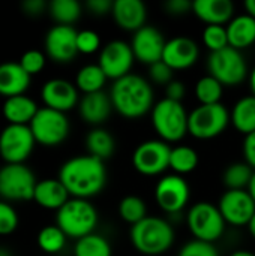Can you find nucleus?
<instances>
[{"label":"nucleus","mask_w":255,"mask_h":256,"mask_svg":"<svg viewBox=\"0 0 255 256\" xmlns=\"http://www.w3.org/2000/svg\"><path fill=\"white\" fill-rule=\"evenodd\" d=\"M69 192L59 178H45L38 182L33 201L47 210H60L71 198Z\"/></svg>","instance_id":"nucleus-23"},{"label":"nucleus","mask_w":255,"mask_h":256,"mask_svg":"<svg viewBox=\"0 0 255 256\" xmlns=\"http://www.w3.org/2000/svg\"><path fill=\"white\" fill-rule=\"evenodd\" d=\"M228 45L234 50H245L255 42V18L249 14L237 15L227 24Z\"/></svg>","instance_id":"nucleus-26"},{"label":"nucleus","mask_w":255,"mask_h":256,"mask_svg":"<svg viewBox=\"0 0 255 256\" xmlns=\"http://www.w3.org/2000/svg\"><path fill=\"white\" fill-rule=\"evenodd\" d=\"M78 111H80L81 118L89 124L104 123L113 111L110 94H107L104 90L84 94L78 104Z\"/></svg>","instance_id":"nucleus-22"},{"label":"nucleus","mask_w":255,"mask_h":256,"mask_svg":"<svg viewBox=\"0 0 255 256\" xmlns=\"http://www.w3.org/2000/svg\"><path fill=\"white\" fill-rule=\"evenodd\" d=\"M56 225L66 237L83 238L93 234L98 225V212L89 200L71 198L60 210H57Z\"/></svg>","instance_id":"nucleus-4"},{"label":"nucleus","mask_w":255,"mask_h":256,"mask_svg":"<svg viewBox=\"0 0 255 256\" xmlns=\"http://www.w3.org/2000/svg\"><path fill=\"white\" fill-rule=\"evenodd\" d=\"M249 87H251L252 96H255V68L249 72Z\"/></svg>","instance_id":"nucleus-50"},{"label":"nucleus","mask_w":255,"mask_h":256,"mask_svg":"<svg viewBox=\"0 0 255 256\" xmlns=\"http://www.w3.org/2000/svg\"><path fill=\"white\" fill-rule=\"evenodd\" d=\"M248 230H249V234H251V236L255 238V214H254V218L251 219L249 225H248Z\"/></svg>","instance_id":"nucleus-52"},{"label":"nucleus","mask_w":255,"mask_h":256,"mask_svg":"<svg viewBox=\"0 0 255 256\" xmlns=\"http://www.w3.org/2000/svg\"><path fill=\"white\" fill-rule=\"evenodd\" d=\"M30 75L21 68L20 63L6 62L0 64V94L8 98L24 94L30 86Z\"/></svg>","instance_id":"nucleus-24"},{"label":"nucleus","mask_w":255,"mask_h":256,"mask_svg":"<svg viewBox=\"0 0 255 256\" xmlns=\"http://www.w3.org/2000/svg\"><path fill=\"white\" fill-rule=\"evenodd\" d=\"M18 226V214L6 201H0V236L12 234Z\"/></svg>","instance_id":"nucleus-39"},{"label":"nucleus","mask_w":255,"mask_h":256,"mask_svg":"<svg viewBox=\"0 0 255 256\" xmlns=\"http://www.w3.org/2000/svg\"><path fill=\"white\" fill-rule=\"evenodd\" d=\"M165 44L167 40L164 39L162 33L158 28L152 26H144L134 33L131 40V48L135 60L152 66L162 60Z\"/></svg>","instance_id":"nucleus-17"},{"label":"nucleus","mask_w":255,"mask_h":256,"mask_svg":"<svg viewBox=\"0 0 255 256\" xmlns=\"http://www.w3.org/2000/svg\"><path fill=\"white\" fill-rule=\"evenodd\" d=\"M152 124L155 132L164 142H177L188 132V118L182 102H174L167 98L156 102L152 108Z\"/></svg>","instance_id":"nucleus-5"},{"label":"nucleus","mask_w":255,"mask_h":256,"mask_svg":"<svg viewBox=\"0 0 255 256\" xmlns=\"http://www.w3.org/2000/svg\"><path fill=\"white\" fill-rule=\"evenodd\" d=\"M48 9L53 20L60 26H71L81 15V4L77 0H53Z\"/></svg>","instance_id":"nucleus-33"},{"label":"nucleus","mask_w":255,"mask_h":256,"mask_svg":"<svg viewBox=\"0 0 255 256\" xmlns=\"http://www.w3.org/2000/svg\"><path fill=\"white\" fill-rule=\"evenodd\" d=\"M66 244V234L57 225L44 226L38 234V246L45 254L54 255L63 250Z\"/></svg>","instance_id":"nucleus-35"},{"label":"nucleus","mask_w":255,"mask_h":256,"mask_svg":"<svg viewBox=\"0 0 255 256\" xmlns=\"http://www.w3.org/2000/svg\"><path fill=\"white\" fill-rule=\"evenodd\" d=\"M114 138L105 129L96 128L89 132L86 138V147L90 156H95L101 160H105L114 153Z\"/></svg>","instance_id":"nucleus-29"},{"label":"nucleus","mask_w":255,"mask_h":256,"mask_svg":"<svg viewBox=\"0 0 255 256\" xmlns=\"http://www.w3.org/2000/svg\"><path fill=\"white\" fill-rule=\"evenodd\" d=\"M252 174L254 170L246 162L231 164L224 172V184L227 186V190H246Z\"/></svg>","instance_id":"nucleus-34"},{"label":"nucleus","mask_w":255,"mask_h":256,"mask_svg":"<svg viewBox=\"0 0 255 256\" xmlns=\"http://www.w3.org/2000/svg\"><path fill=\"white\" fill-rule=\"evenodd\" d=\"M110 99L113 110L125 118H140L153 108V88L147 80L129 74L111 86Z\"/></svg>","instance_id":"nucleus-2"},{"label":"nucleus","mask_w":255,"mask_h":256,"mask_svg":"<svg viewBox=\"0 0 255 256\" xmlns=\"http://www.w3.org/2000/svg\"><path fill=\"white\" fill-rule=\"evenodd\" d=\"M0 256H11L8 254V250H3V249H0Z\"/></svg>","instance_id":"nucleus-53"},{"label":"nucleus","mask_w":255,"mask_h":256,"mask_svg":"<svg viewBox=\"0 0 255 256\" xmlns=\"http://www.w3.org/2000/svg\"><path fill=\"white\" fill-rule=\"evenodd\" d=\"M246 190H248V194L251 195V198L254 200V202H255V171H254V174H252V177H251V182H249V184H248Z\"/></svg>","instance_id":"nucleus-49"},{"label":"nucleus","mask_w":255,"mask_h":256,"mask_svg":"<svg viewBox=\"0 0 255 256\" xmlns=\"http://www.w3.org/2000/svg\"><path fill=\"white\" fill-rule=\"evenodd\" d=\"M179 256H219V254L213 246V243L192 240L180 249Z\"/></svg>","instance_id":"nucleus-41"},{"label":"nucleus","mask_w":255,"mask_h":256,"mask_svg":"<svg viewBox=\"0 0 255 256\" xmlns=\"http://www.w3.org/2000/svg\"><path fill=\"white\" fill-rule=\"evenodd\" d=\"M243 156L246 164L255 171V132L245 136L243 141Z\"/></svg>","instance_id":"nucleus-46"},{"label":"nucleus","mask_w":255,"mask_h":256,"mask_svg":"<svg viewBox=\"0 0 255 256\" xmlns=\"http://www.w3.org/2000/svg\"><path fill=\"white\" fill-rule=\"evenodd\" d=\"M30 126L8 124L0 132V156L6 164H24L35 148Z\"/></svg>","instance_id":"nucleus-11"},{"label":"nucleus","mask_w":255,"mask_h":256,"mask_svg":"<svg viewBox=\"0 0 255 256\" xmlns=\"http://www.w3.org/2000/svg\"><path fill=\"white\" fill-rule=\"evenodd\" d=\"M222 93H224V86L212 75L201 76L195 84V96L200 105L221 104Z\"/></svg>","instance_id":"nucleus-32"},{"label":"nucleus","mask_w":255,"mask_h":256,"mask_svg":"<svg viewBox=\"0 0 255 256\" xmlns=\"http://www.w3.org/2000/svg\"><path fill=\"white\" fill-rule=\"evenodd\" d=\"M45 2L44 0H26L23 3V9L26 14L32 15V16H36V15H41L42 10L45 9Z\"/></svg>","instance_id":"nucleus-47"},{"label":"nucleus","mask_w":255,"mask_h":256,"mask_svg":"<svg viewBox=\"0 0 255 256\" xmlns=\"http://www.w3.org/2000/svg\"><path fill=\"white\" fill-rule=\"evenodd\" d=\"M192 12L207 26H224L234 18V4L230 0H197Z\"/></svg>","instance_id":"nucleus-21"},{"label":"nucleus","mask_w":255,"mask_h":256,"mask_svg":"<svg viewBox=\"0 0 255 256\" xmlns=\"http://www.w3.org/2000/svg\"><path fill=\"white\" fill-rule=\"evenodd\" d=\"M59 180L72 198L89 200L98 195L107 183L105 164L90 154L75 156L62 165Z\"/></svg>","instance_id":"nucleus-1"},{"label":"nucleus","mask_w":255,"mask_h":256,"mask_svg":"<svg viewBox=\"0 0 255 256\" xmlns=\"http://www.w3.org/2000/svg\"><path fill=\"white\" fill-rule=\"evenodd\" d=\"M134 58L135 57L131 44H126L123 40H111L101 50L98 64L104 70L107 78L117 81L129 75Z\"/></svg>","instance_id":"nucleus-13"},{"label":"nucleus","mask_w":255,"mask_h":256,"mask_svg":"<svg viewBox=\"0 0 255 256\" xmlns=\"http://www.w3.org/2000/svg\"><path fill=\"white\" fill-rule=\"evenodd\" d=\"M107 80L108 78L105 76L99 64H86L78 70L75 76V86L84 94H90V93L102 92Z\"/></svg>","instance_id":"nucleus-28"},{"label":"nucleus","mask_w":255,"mask_h":256,"mask_svg":"<svg viewBox=\"0 0 255 256\" xmlns=\"http://www.w3.org/2000/svg\"><path fill=\"white\" fill-rule=\"evenodd\" d=\"M218 208L225 224L233 226H248L255 214V202L248 190H227L221 196Z\"/></svg>","instance_id":"nucleus-15"},{"label":"nucleus","mask_w":255,"mask_h":256,"mask_svg":"<svg viewBox=\"0 0 255 256\" xmlns=\"http://www.w3.org/2000/svg\"><path fill=\"white\" fill-rule=\"evenodd\" d=\"M203 42L209 48L210 52L221 51L228 45V36H227V27L224 26H206L203 30Z\"/></svg>","instance_id":"nucleus-37"},{"label":"nucleus","mask_w":255,"mask_h":256,"mask_svg":"<svg viewBox=\"0 0 255 256\" xmlns=\"http://www.w3.org/2000/svg\"><path fill=\"white\" fill-rule=\"evenodd\" d=\"M230 123V112L222 104L198 105L189 112L188 132L197 140H212L221 135Z\"/></svg>","instance_id":"nucleus-7"},{"label":"nucleus","mask_w":255,"mask_h":256,"mask_svg":"<svg viewBox=\"0 0 255 256\" xmlns=\"http://www.w3.org/2000/svg\"><path fill=\"white\" fill-rule=\"evenodd\" d=\"M200 56V48L197 42L186 36H176L167 40L162 62L168 64L173 70H183L191 68Z\"/></svg>","instance_id":"nucleus-19"},{"label":"nucleus","mask_w":255,"mask_h":256,"mask_svg":"<svg viewBox=\"0 0 255 256\" xmlns=\"http://www.w3.org/2000/svg\"><path fill=\"white\" fill-rule=\"evenodd\" d=\"M18 63L32 76V75L39 74L45 68V56H44V52H41L38 50H29L21 56Z\"/></svg>","instance_id":"nucleus-38"},{"label":"nucleus","mask_w":255,"mask_h":256,"mask_svg":"<svg viewBox=\"0 0 255 256\" xmlns=\"http://www.w3.org/2000/svg\"><path fill=\"white\" fill-rule=\"evenodd\" d=\"M41 98L47 108L56 110L59 112L71 111L77 104H80L77 86L62 78L48 80L41 90Z\"/></svg>","instance_id":"nucleus-18"},{"label":"nucleus","mask_w":255,"mask_h":256,"mask_svg":"<svg viewBox=\"0 0 255 256\" xmlns=\"http://www.w3.org/2000/svg\"><path fill=\"white\" fill-rule=\"evenodd\" d=\"M38 182L24 164H6L0 168V196L6 201H30Z\"/></svg>","instance_id":"nucleus-10"},{"label":"nucleus","mask_w":255,"mask_h":256,"mask_svg":"<svg viewBox=\"0 0 255 256\" xmlns=\"http://www.w3.org/2000/svg\"><path fill=\"white\" fill-rule=\"evenodd\" d=\"M113 3L111 0H89L86 6L93 15H107L113 10Z\"/></svg>","instance_id":"nucleus-45"},{"label":"nucleus","mask_w":255,"mask_h":256,"mask_svg":"<svg viewBox=\"0 0 255 256\" xmlns=\"http://www.w3.org/2000/svg\"><path fill=\"white\" fill-rule=\"evenodd\" d=\"M131 242L143 255H162L174 243V230L165 219L147 216L131 228Z\"/></svg>","instance_id":"nucleus-3"},{"label":"nucleus","mask_w":255,"mask_h":256,"mask_svg":"<svg viewBox=\"0 0 255 256\" xmlns=\"http://www.w3.org/2000/svg\"><path fill=\"white\" fill-rule=\"evenodd\" d=\"M155 200L165 213L176 214L182 212L189 201V186L182 176L168 174L156 183Z\"/></svg>","instance_id":"nucleus-14"},{"label":"nucleus","mask_w":255,"mask_h":256,"mask_svg":"<svg viewBox=\"0 0 255 256\" xmlns=\"http://www.w3.org/2000/svg\"><path fill=\"white\" fill-rule=\"evenodd\" d=\"M230 256H255L252 252H249V250H236V252H233Z\"/></svg>","instance_id":"nucleus-51"},{"label":"nucleus","mask_w":255,"mask_h":256,"mask_svg":"<svg viewBox=\"0 0 255 256\" xmlns=\"http://www.w3.org/2000/svg\"><path fill=\"white\" fill-rule=\"evenodd\" d=\"M165 9L171 15H185L192 10V3L188 0H170L165 3Z\"/></svg>","instance_id":"nucleus-44"},{"label":"nucleus","mask_w":255,"mask_h":256,"mask_svg":"<svg viewBox=\"0 0 255 256\" xmlns=\"http://www.w3.org/2000/svg\"><path fill=\"white\" fill-rule=\"evenodd\" d=\"M119 216L131 224L132 226L140 224L141 220H144L147 218V207L146 202L135 196V195H129L125 196L120 202H119Z\"/></svg>","instance_id":"nucleus-36"},{"label":"nucleus","mask_w":255,"mask_h":256,"mask_svg":"<svg viewBox=\"0 0 255 256\" xmlns=\"http://www.w3.org/2000/svg\"><path fill=\"white\" fill-rule=\"evenodd\" d=\"M29 126L36 144L45 147L60 146L69 135V120L66 114L47 106L38 110Z\"/></svg>","instance_id":"nucleus-9"},{"label":"nucleus","mask_w":255,"mask_h":256,"mask_svg":"<svg viewBox=\"0 0 255 256\" xmlns=\"http://www.w3.org/2000/svg\"><path fill=\"white\" fill-rule=\"evenodd\" d=\"M170 154L171 147L167 142L162 140H150L141 142L135 148L132 154V164L140 174L153 177L170 168Z\"/></svg>","instance_id":"nucleus-12"},{"label":"nucleus","mask_w":255,"mask_h":256,"mask_svg":"<svg viewBox=\"0 0 255 256\" xmlns=\"http://www.w3.org/2000/svg\"><path fill=\"white\" fill-rule=\"evenodd\" d=\"M209 75L216 78L222 86H239L248 76V64L239 50L227 46L221 51L210 52L207 58Z\"/></svg>","instance_id":"nucleus-8"},{"label":"nucleus","mask_w":255,"mask_h":256,"mask_svg":"<svg viewBox=\"0 0 255 256\" xmlns=\"http://www.w3.org/2000/svg\"><path fill=\"white\" fill-rule=\"evenodd\" d=\"M149 75H150V80L155 84H159V86H164V87L168 82L173 81V69L168 64H165L162 60L150 66Z\"/></svg>","instance_id":"nucleus-42"},{"label":"nucleus","mask_w":255,"mask_h":256,"mask_svg":"<svg viewBox=\"0 0 255 256\" xmlns=\"http://www.w3.org/2000/svg\"><path fill=\"white\" fill-rule=\"evenodd\" d=\"M101 48V38L93 30H81L77 34V50L81 54H93Z\"/></svg>","instance_id":"nucleus-40"},{"label":"nucleus","mask_w":255,"mask_h":256,"mask_svg":"<svg viewBox=\"0 0 255 256\" xmlns=\"http://www.w3.org/2000/svg\"><path fill=\"white\" fill-rule=\"evenodd\" d=\"M186 225L195 240L206 243H215L225 231V220L218 206L206 201L197 202L189 208Z\"/></svg>","instance_id":"nucleus-6"},{"label":"nucleus","mask_w":255,"mask_h":256,"mask_svg":"<svg viewBox=\"0 0 255 256\" xmlns=\"http://www.w3.org/2000/svg\"><path fill=\"white\" fill-rule=\"evenodd\" d=\"M245 9H246V14H249L251 16L255 18V0H248L245 2Z\"/></svg>","instance_id":"nucleus-48"},{"label":"nucleus","mask_w":255,"mask_h":256,"mask_svg":"<svg viewBox=\"0 0 255 256\" xmlns=\"http://www.w3.org/2000/svg\"><path fill=\"white\" fill-rule=\"evenodd\" d=\"M185 93H186V88H185V84L182 81L173 80L171 82H168L165 86V98L170 100L182 102V99L185 98Z\"/></svg>","instance_id":"nucleus-43"},{"label":"nucleus","mask_w":255,"mask_h":256,"mask_svg":"<svg viewBox=\"0 0 255 256\" xmlns=\"http://www.w3.org/2000/svg\"><path fill=\"white\" fill-rule=\"evenodd\" d=\"M110 242L99 234H89L80 240H77L74 248L75 256H111Z\"/></svg>","instance_id":"nucleus-31"},{"label":"nucleus","mask_w":255,"mask_h":256,"mask_svg":"<svg viewBox=\"0 0 255 256\" xmlns=\"http://www.w3.org/2000/svg\"><path fill=\"white\" fill-rule=\"evenodd\" d=\"M111 15L120 28L135 33L146 26L147 9L141 0H116Z\"/></svg>","instance_id":"nucleus-20"},{"label":"nucleus","mask_w":255,"mask_h":256,"mask_svg":"<svg viewBox=\"0 0 255 256\" xmlns=\"http://www.w3.org/2000/svg\"><path fill=\"white\" fill-rule=\"evenodd\" d=\"M198 165V153L188 146H177L171 148L170 168L177 176H185L192 172Z\"/></svg>","instance_id":"nucleus-30"},{"label":"nucleus","mask_w":255,"mask_h":256,"mask_svg":"<svg viewBox=\"0 0 255 256\" xmlns=\"http://www.w3.org/2000/svg\"><path fill=\"white\" fill-rule=\"evenodd\" d=\"M234 129L245 136L255 132V96H245L239 99L230 114Z\"/></svg>","instance_id":"nucleus-27"},{"label":"nucleus","mask_w":255,"mask_h":256,"mask_svg":"<svg viewBox=\"0 0 255 256\" xmlns=\"http://www.w3.org/2000/svg\"><path fill=\"white\" fill-rule=\"evenodd\" d=\"M38 110L39 108L36 102L26 94L8 98L5 99L2 106L3 117L8 120L9 124H26V126L30 124Z\"/></svg>","instance_id":"nucleus-25"},{"label":"nucleus","mask_w":255,"mask_h":256,"mask_svg":"<svg viewBox=\"0 0 255 256\" xmlns=\"http://www.w3.org/2000/svg\"><path fill=\"white\" fill-rule=\"evenodd\" d=\"M78 32L72 26H54L45 36V52L56 63H69L78 54Z\"/></svg>","instance_id":"nucleus-16"}]
</instances>
